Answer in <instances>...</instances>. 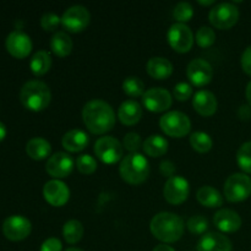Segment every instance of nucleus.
I'll use <instances>...</instances> for the list:
<instances>
[{
    "instance_id": "obj_12",
    "label": "nucleus",
    "mask_w": 251,
    "mask_h": 251,
    "mask_svg": "<svg viewBox=\"0 0 251 251\" xmlns=\"http://www.w3.org/2000/svg\"><path fill=\"white\" fill-rule=\"evenodd\" d=\"M31 222L19 215L10 216L2 223V233L5 238L11 242H20V240L26 239L31 234Z\"/></svg>"
},
{
    "instance_id": "obj_38",
    "label": "nucleus",
    "mask_w": 251,
    "mask_h": 251,
    "mask_svg": "<svg viewBox=\"0 0 251 251\" xmlns=\"http://www.w3.org/2000/svg\"><path fill=\"white\" fill-rule=\"evenodd\" d=\"M141 137L136 132H129L125 135L124 140H123V147L131 153L137 152V150L141 147Z\"/></svg>"
},
{
    "instance_id": "obj_7",
    "label": "nucleus",
    "mask_w": 251,
    "mask_h": 251,
    "mask_svg": "<svg viewBox=\"0 0 251 251\" xmlns=\"http://www.w3.org/2000/svg\"><path fill=\"white\" fill-rule=\"evenodd\" d=\"M208 19L215 28L229 29L239 20V9L230 2H221L211 10Z\"/></svg>"
},
{
    "instance_id": "obj_8",
    "label": "nucleus",
    "mask_w": 251,
    "mask_h": 251,
    "mask_svg": "<svg viewBox=\"0 0 251 251\" xmlns=\"http://www.w3.org/2000/svg\"><path fill=\"white\" fill-rule=\"evenodd\" d=\"M95 153L100 162L105 164H114L122 159L124 147L120 141L112 136H104L95 144Z\"/></svg>"
},
{
    "instance_id": "obj_18",
    "label": "nucleus",
    "mask_w": 251,
    "mask_h": 251,
    "mask_svg": "<svg viewBox=\"0 0 251 251\" xmlns=\"http://www.w3.org/2000/svg\"><path fill=\"white\" fill-rule=\"evenodd\" d=\"M213 223L221 232L234 233L242 227V218L235 211L222 208L216 212L215 217H213Z\"/></svg>"
},
{
    "instance_id": "obj_10",
    "label": "nucleus",
    "mask_w": 251,
    "mask_h": 251,
    "mask_svg": "<svg viewBox=\"0 0 251 251\" xmlns=\"http://www.w3.org/2000/svg\"><path fill=\"white\" fill-rule=\"evenodd\" d=\"M169 46L178 53H188L194 44V34L190 27L185 24H174L167 33Z\"/></svg>"
},
{
    "instance_id": "obj_28",
    "label": "nucleus",
    "mask_w": 251,
    "mask_h": 251,
    "mask_svg": "<svg viewBox=\"0 0 251 251\" xmlns=\"http://www.w3.org/2000/svg\"><path fill=\"white\" fill-rule=\"evenodd\" d=\"M51 66V56L48 51L46 50H38L34 53L32 56L31 61H29V68L33 75L36 76H43L49 71Z\"/></svg>"
},
{
    "instance_id": "obj_9",
    "label": "nucleus",
    "mask_w": 251,
    "mask_h": 251,
    "mask_svg": "<svg viewBox=\"0 0 251 251\" xmlns=\"http://www.w3.org/2000/svg\"><path fill=\"white\" fill-rule=\"evenodd\" d=\"M90 11L82 5H74L69 7L61 16V25L71 33H78L87 28L90 25Z\"/></svg>"
},
{
    "instance_id": "obj_14",
    "label": "nucleus",
    "mask_w": 251,
    "mask_h": 251,
    "mask_svg": "<svg viewBox=\"0 0 251 251\" xmlns=\"http://www.w3.org/2000/svg\"><path fill=\"white\" fill-rule=\"evenodd\" d=\"M189 81L196 87H203L208 85L213 78V69L205 59H194L186 69Z\"/></svg>"
},
{
    "instance_id": "obj_1",
    "label": "nucleus",
    "mask_w": 251,
    "mask_h": 251,
    "mask_svg": "<svg viewBox=\"0 0 251 251\" xmlns=\"http://www.w3.org/2000/svg\"><path fill=\"white\" fill-rule=\"evenodd\" d=\"M82 119L88 131L95 135H103L114 127L115 113L104 100H92L83 107Z\"/></svg>"
},
{
    "instance_id": "obj_22",
    "label": "nucleus",
    "mask_w": 251,
    "mask_h": 251,
    "mask_svg": "<svg viewBox=\"0 0 251 251\" xmlns=\"http://www.w3.org/2000/svg\"><path fill=\"white\" fill-rule=\"evenodd\" d=\"M146 70L147 74L154 80H167L173 74V65L168 59L154 56L147 61Z\"/></svg>"
},
{
    "instance_id": "obj_16",
    "label": "nucleus",
    "mask_w": 251,
    "mask_h": 251,
    "mask_svg": "<svg viewBox=\"0 0 251 251\" xmlns=\"http://www.w3.org/2000/svg\"><path fill=\"white\" fill-rule=\"evenodd\" d=\"M5 46H6L7 51L16 59L26 58L32 50L31 38H29L28 34L20 31V29L12 31L7 36Z\"/></svg>"
},
{
    "instance_id": "obj_44",
    "label": "nucleus",
    "mask_w": 251,
    "mask_h": 251,
    "mask_svg": "<svg viewBox=\"0 0 251 251\" xmlns=\"http://www.w3.org/2000/svg\"><path fill=\"white\" fill-rule=\"evenodd\" d=\"M153 251H176V250H174L172 247H169V245L159 244V245H157L156 248H154Z\"/></svg>"
},
{
    "instance_id": "obj_37",
    "label": "nucleus",
    "mask_w": 251,
    "mask_h": 251,
    "mask_svg": "<svg viewBox=\"0 0 251 251\" xmlns=\"http://www.w3.org/2000/svg\"><path fill=\"white\" fill-rule=\"evenodd\" d=\"M61 24V17L54 12H47L42 16L41 19V26L44 31L47 32H53L58 28L59 25Z\"/></svg>"
},
{
    "instance_id": "obj_17",
    "label": "nucleus",
    "mask_w": 251,
    "mask_h": 251,
    "mask_svg": "<svg viewBox=\"0 0 251 251\" xmlns=\"http://www.w3.org/2000/svg\"><path fill=\"white\" fill-rule=\"evenodd\" d=\"M74 169V159L65 152H56L46 164L47 173L55 179L66 178Z\"/></svg>"
},
{
    "instance_id": "obj_47",
    "label": "nucleus",
    "mask_w": 251,
    "mask_h": 251,
    "mask_svg": "<svg viewBox=\"0 0 251 251\" xmlns=\"http://www.w3.org/2000/svg\"><path fill=\"white\" fill-rule=\"evenodd\" d=\"M199 4L203 5V6H210V5L215 4V1L213 0H210V1H199Z\"/></svg>"
},
{
    "instance_id": "obj_45",
    "label": "nucleus",
    "mask_w": 251,
    "mask_h": 251,
    "mask_svg": "<svg viewBox=\"0 0 251 251\" xmlns=\"http://www.w3.org/2000/svg\"><path fill=\"white\" fill-rule=\"evenodd\" d=\"M245 97H247L248 103H249V105L251 107V81L248 83L247 90H245Z\"/></svg>"
},
{
    "instance_id": "obj_20",
    "label": "nucleus",
    "mask_w": 251,
    "mask_h": 251,
    "mask_svg": "<svg viewBox=\"0 0 251 251\" xmlns=\"http://www.w3.org/2000/svg\"><path fill=\"white\" fill-rule=\"evenodd\" d=\"M193 107L202 117H212L217 112V98L210 91L201 90L194 96Z\"/></svg>"
},
{
    "instance_id": "obj_15",
    "label": "nucleus",
    "mask_w": 251,
    "mask_h": 251,
    "mask_svg": "<svg viewBox=\"0 0 251 251\" xmlns=\"http://www.w3.org/2000/svg\"><path fill=\"white\" fill-rule=\"evenodd\" d=\"M43 196L47 202L53 207H61L70 199V190L65 183L59 179L47 181L43 188Z\"/></svg>"
},
{
    "instance_id": "obj_32",
    "label": "nucleus",
    "mask_w": 251,
    "mask_h": 251,
    "mask_svg": "<svg viewBox=\"0 0 251 251\" xmlns=\"http://www.w3.org/2000/svg\"><path fill=\"white\" fill-rule=\"evenodd\" d=\"M237 163L245 173L251 174V141L245 142L237 152Z\"/></svg>"
},
{
    "instance_id": "obj_29",
    "label": "nucleus",
    "mask_w": 251,
    "mask_h": 251,
    "mask_svg": "<svg viewBox=\"0 0 251 251\" xmlns=\"http://www.w3.org/2000/svg\"><path fill=\"white\" fill-rule=\"evenodd\" d=\"M83 226L80 221L71 220L64 225L63 228V235L64 239L69 243V244H76L80 242L83 237Z\"/></svg>"
},
{
    "instance_id": "obj_42",
    "label": "nucleus",
    "mask_w": 251,
    "mask_h": 251,
    "mask_svg": "<svg viewBox=\"0 0 251 251\" xmlns=\"http://www.w3.org/2000/svg\"><path fill=\"white\" fill-rule=\"evenodd\" d=\"M159 171H161V173L163 174L164 176H168L169 179L172 178V176H174L176 166H174L171 161H163L161 163V166H159Z\"/></svg>"
},
{
    "instance_id": "obj_40",
    "label": "nucleus",
    "mask_w": 251,
    "mask_h": 251,
    "mask_svg": "<svg viewBox=\"0 0 251 251\" xmlns=\"http://www.w3.org/2000/svg\"><path fill=\"white\" fill-rule=\"evenodd\" d=\"M63 244L58 238H49L42 244L41 251H61Z\"/></svg>"
},
{
    "instance_id": "obj_27",
    "label": "nucleus",
    "mask_w": 251,
    "mask_h": 251,
    "mask_svg": "<svg viewBox=\"0 0 251 251\" xmlns=\"http://www.w3.org/2000/svg\"><path fill=\"white\" fill-rule=\"evenodd\" d=\"M73 39L66 32H56L50 39V49L59 58H65L73 50Z\"/></svg>"
},
{
    "instance_id": "obj_31",
    "label": "nucleus",
    "mask_w": 251,
    "mask_h": 251,
    "mask_svg": "<svg viewBox=\"0 0 251 251\" xmlns=\"http://www.w3.org/2000/svg\"><path fill=\"white\" fill-rule=\"evenodd\" d=\"M123 91L129 97H141L145 93V85L139 77H136V76H130V77L125 78L124 82H123Z\"/></svg>"
},
{
    "instance_id": "obj_19",
    "label": "nucleus",
    "mask_w": 251,
    "mask_h": 251,
    "mask_svg": "<svg viewBox=\"0 0 251 251\" xmlns=\"http://www.w3.org/2000/svg\"><path fill=\"white\" fill-rule=\"evenodd\" d=\"M198 251H232V242L225 234L211 232L199 240Z\"/></svg>"
},
{
    "instance_id": "obj_23",
    "label": "nucleus",
    "mask_w": 251,
    "mask_h": 251,
    "mask_svg": "<svg viewBox=\"0 0 251 251\" xmlns=\"http://www.w3.org/2000/svg\"><path fill=\"white\" fill-rule=\"evenodd\" d=\"M88 142H90V140H88L86 132L78 129L70 130L61 139V145H63L64 149L69 152H73V153L83 151L87 147Z\"/></svg>"
},
{
    "instance_id": "obj_33",
    "label": "nucleus",
    "mask_w": 251,
    "mask_h": 251,
    "mask_svg": "<svg viewBox=\"0 0 251 251\" xmlns=\"http://www.w3.org/2000/svg\"><path fill=\"white\" fill-rule=\"evenodd\" d=\"M195 39L199 47H201V48H210L216 42V33L211 27L202 26L196 32Z\"/></svg>"
},
{
    "instance_id": "obj_39",
    "label": "nucleus",
    "mask_w": 251,
    "mask_h": 251,
    "mask_svg": "<svg viewBox=\"0 0 251 251\" xmlns=\"http://www.w3.org/2000/svg\"><path fill=\"white\" fill-rule=\"evenodd\" d=\"M173 95L176 100L184 102V100H188L193 96V87L186 82H179L173 88Z\"/></svg>"
},
{
    "instance_id": "obj_4",
    "label": "nucleus",
    "mask_w": 251,
    "mask_h": 251,
    "mask_svg": "<svg viewBox=\"0 0 251 251\" xmlns=\"http://www.w3.org/2000/svg\"><path fill=\"white\" fill-rule=\"evenodd\" d=\"M119 173L123 180L130 185H140L149 178L150 164L146 157L137 153H129L122 159L119 166Z\"/></svg>"
},
{
    "instance_id": "obj_25",
    "label": "nucleus",
    "mask_w": 251,
    "mask_h": 251,
    "mask_svg": "<svg viewBox=\"0 0 251 251\" xmlns=\"http://www.w3.org/2000/svg\"><path fill=\"white\" fill-rule=\"evenodd\" d=\"M196 199L201 205L208 208L221 207L223 203V196L220 191L210 185L201 186L196 193Z\"/></svg>"
},
{
    "instance_id": "obj_21",
    "label": "nucleus",
    "mask_w": 251,
    "mask_h": 251,
    "mask_svg": "<svg viewBox=\"0 0 251 251\" xmlns=\"http://www.w3.org/2000/svg\"><path fill=\"white\" fill-rule=\"evenodd\" d=\"M118 118H119L120 123L126 126H132V125L137 124L142 118L141 105L134 100H125L118 109Z\"/></svg>"
},
{
    "instance_id": "obj_6",
    "label": "nucleus",
    "mask_w": 251,
    "mask_h": 251,
    "mask_svg": "<svg viewBox=\"0 0 251 251\" xmlns=\"http://www.w3.org/2000/svg\"><path fill=\"white\" fill-rule=\"evenodd\" d=\"M223 189L229 202H242L251 195V178L244 173H234L228 176Z\"/></svg>"
},
{
    "instance_id": "obj_48",
    "label": "nucleus",
    "mask_w": 251,
    "mask_h": 251,
    "mask_svg": "<svg viewBox=\"0 0 251 251\" xmlns=\"http://www.w3.org/2000/svg\"><path fill=\"white\" fill-rule=\"evenodd\" d=\"M65 251H83V250L78 249V248H69V249L65 250Z\"/></svg>"
},
{
    "instance_id": "obj_3",
    "label": "nucleus",
    "mask_w": 251,
    "mask_h": 251,
    "mask_svg": "<svg viewBox=\"0 0 251 251\" xmlns=\"http://www.w3.org/2000/svg\"><path fill=\"white\" fill-rule=\"evenodd\" d=\"M20 100L22 105L32 112H42L51 100V92L48 86L38 80L25 83L20 91Z\"/></svg>"
},
{
    "instance_id": "obj_11",
    "label": "nucleus",
    "mask_w": 251,
    "mask_h": 251,
    "mask_svg": "<svg viewBox=\"0 0 251 251\" xmlns=\"http://www.w3.org/2000/svg\"><path fill=\"white\" fill-rule=\"evenodd\" d=\"M190 194L189 181L185 178L174 176L166 181L163 188V196L171 205H181L185 202Z\"/></svg>"
},
{
    "instance_id": "obj_46",
    "label": "nucleus",
    "mask_w": 251,
    "mask_h": 251,
    "mask_svg": "<svg viewBox=\"0 0 251 251\" xmlns=\"http://www.w3.org/2000/svg\"><path fill=\"white\" fill-rule=\"evenodd\" d=\"M5 136H6V126L0 122V142L5 139Z\"/></svg>"
},
{
    "instance_id": "obj_41",
    "label": "nucleus",
    "mask_w": 251,
    "mask_h": 251,
    "mask_svg": "<svg viewBox=\"0 0 251 251\" xmlns=\"http://www.w3.org/2000/svg\"><path fill=\"white\" fill-rule=\"evenodd\" d=\"M242 69L245 74L251 76V46L248 47L244 50V53L242 54Z\"/></svg>"
},
{
    "instance_id": "obj_43",
    "label": "nucleus",
    "mask_w": 251,
    "mask_h": 251,
    "mask_svg": "<svg viewBox=\"0 0 251 251\" xmlns=\"http://www.w3.org/2000/svg\"><path fill=\"white\" fill-rule=\"evenodd\" d=\"M238 115L242 120H250L251 119V107L250 105H242L238 110Z\"/></svg>"
},
{
    "instance_id": "obj_35",
    "label": "nucleus",
    "mask_w": 251,
    "mask_h": 251,
    "mask_svg": "<svg viewBox=\"0 0 251 251\" xmlns=\"http://www.w3.org/2000/svg\"><path fill=\"white\" fill-rule=\"evenodd\" d=\"M174 19L178 21V24H185V22L190 21L194 16V9L189 2L181 1L179 4H176V6L174 7L173 11Z\"/></svg>"
},
{
    "instance_id": "obj_24",
    "label": "nucleus",
    "mask_w": 251,
    "mask_h": 251,
    "mask_svg": "<svg viewBox=\"0 0 251 251\" xmlns=\"http://www.w3.org/2000/svg\"><path fill=\"white\" fill-rule=\"evenodd\" d=\"M26 152L34 161H43L50 154L51 146L43 137H33L27 142Z\"/></svg>"
},
{
    "instance_id": "obj_2",
    "label": "nucleus",
    "mask_w": 251,
    "mask_h": 251,
    "mask_svg": "<svg viewBox=\"0 0 251 251\" xmlns=\"http://www.w3.org/2000/svg\"><path fill=\"white\" fill-rule=\"evenodd\" d=\"M184 227V221L172 212L157 213L150 223L153 237L164 244L178 242L183 237Z\"/></svg>"
},
{
    "instance_id": "obj_26",
    "label": "nucleus",
    "mask_w": 251,
    "mask_h": 251,
    "mask_svg": "<svg viewBox=\"0 0 251 251\" xmlns=\"http://www.w3.org/2000/svg\"><path fill=\"white\" fill-rule=\"evenodd\" d=\"M142 149L149 157H162L168 151V141L161 135H151L145 140Z\"/></svg>"
},
{
    "instance_id": "obj_13",
    "label": "nucleus",
    "mask_w": 251,
    "mask_h": 251,
    "mask_svg": "<svg viewBox=\"0 0 251 251\" xmlns=\"http://www.w3.org/2000/svg\"><path fill=\"white\" fill-rule=\"evenodd\" d=\"M142 102L146 109L152 113H162L172 107L173 98L167 90L161 87H153L147 90L142 96Z\"/></svg>"
},
{
    "instance_id": "obj_30",
    "label": "nucleus",
    "mask_w": 251,
    "mask_h": 251,
    "mask_svg": "<svg viewBox=\"0 0 251 251\" xmlns=\"http://www.w3.org/2000/svg\"><path fill=\"white\" fill-rule=\"evenodd\" d=\"M190 145L199 153H207L212 149L213 141L210 135L206 134V132L196 131L194 134H191Z\"/></svg>"
},
{
    "instance_id": "obj_36",
    "label": "nucleus",
    "mask_w": 251,
    "mask_h": 251,
    "mask_svg": "<svg viewBox=\"0 0 251 251\" xmlns=\"http://www.w3.org/2000/svg\"><path fill=\"white\" fill-rule=\"evenodd\" d=\"M76 167H77L80 173L90 176V174L95 173L96 169H97V162L90 154H82L76 161Z\"/></svg>"
},
{
    "instance_id": "obj_34",
    "label": "nucleus",
    "mask_w": 251,
    "mask_h": 251,
    "mask_svg": "<svg viewBox=\"0 0 251 251\" xmlns=\"http://www.w3.org/2000/svg\"><path fill=\"white\" fill-rule=\"evenodd\" d=\"M189 232L194 235H202L206 230L208 229V221L207 218L201 215L193 216L188 220L186 223Z\"/></svg>"
},
{
    "instance_id": "obj_5",
    "label": "nucleus",
    "mask_w": 251,
    "mask_h": 251,
    "mask_svg": "<svg viewBox=\"0 0 251 251\" xmlns=\"http://www.w3.org/2000/svg\"><path fill=\"white\" fill-rule=\"evenodd\" d=\"M159 127L167 136L180 139L190 132L191 122L188 115L174 110L162 115L159 119Z\"/></svg>"
}]
</instances>
